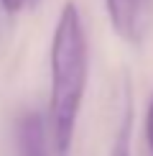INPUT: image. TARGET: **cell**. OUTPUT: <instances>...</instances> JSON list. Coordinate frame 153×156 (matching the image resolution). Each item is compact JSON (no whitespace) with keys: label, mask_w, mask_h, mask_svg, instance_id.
<instances>
[{"label":"cell","mask_w":153,"mask_h":156,"mask_svg":"<svg viewBox=\"0 0 153 156\" xmlns=\"http://www.w3.org/2000/svg\"><path fill=\"white\" fill-rule=\"evenodd\" d=\"M51 95H49V123L51 138L59 156L69 154L74 138L79 108L87 90L89 74V51H87V34L82 23L79 8L66 0L56 18L54 36H51Z\"/></svg>","instance_id":"1"},{"label":"cell","mask_w":153,"mask_h":156,"mask_svg":"<svg viewBox=\"0 0 153 156\" xmlns=\"http://www.w3.org/2000/svg\"><path fill=\"white\" fill-rule=\"evenodd\" d=\"M25 3H28V0H0V5H3V10L8 13V16L21 13V10L25 8Z\"/></svg>","instance_id":"6"},{"label":"cell","mask_w":153,"mask_h":156,"mask_svg":"<svg viewBox=\"0 0 153 156\" xmlns=\"http://www.w3.org/2000/svg\"><path fill=\"white\" fill-rule=\"evenodd\" d=\"M145 141H148V148L153 151V97L148 102V113H145Z\"/></svg>","instance_id":"5"},{"label":"cell","mask_w":153,"mask_h":156,"mask_svg":"<svg viewBox=\"0 0 153 156\" xmlns=\"http://www.w3.org/2000/svg\"><path fill=\"white\" fill-rule=\"evenodd\" d=\"M110 23L123 41L140 44L143 38V0H105Z\"/></svg>","instance_id":"2"},{"label":"cell","mask_w":153,"mask_h":156,"mask_svg":"<svg viewBox=\"0 0 153 156\" xmlns=\"http://www.w3.org/2000/svg\"><path fill=\"white\" fill-rule=\"evenodd\" d=\"M130 128H133V105H130V97H127L125 113H123V120H120L110 156H130Z\"/></svg>","instance_id":"4"},{"label":"cell","mask_w":153,"mask_h":156,"mask_svg":"<svg viewBox=\"0 0 153 156\" xmlns=\"http://www.w3.org/2000/svg\"><path fill=\"white\" fill-rule=\"evenodd\" d=\"M18 156H49L46 146V126L38 113H25L18 120Z\"/></svg>","instance_id":"3"}]
</instances>
